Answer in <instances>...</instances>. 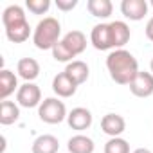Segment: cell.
Instances as JSON below:
<instances>
[{"mask_svg":"<svg viewBox=\"0 0 153 153\" xmlns=\"http://www.w3.org/2000/svg\"><path fill=\"white\" fill-rule=\"evenodd\" d=\"M65 72H67V74L70 76V78H72L76 83H78V85L85 83V81L88 79V74H90L88 65H87L85 61H81V59H74V61L67 63Z\"/></svg>","mask_w":153,"mask_h":153,"instance_id":"cell-17","label":"cell"},{"mask_svg":"<svg viewBox=\"0 0 153 153\" xmlns=\"http://www.w3.org/2000/svg\"><path fill=\"white\" fill-rule=\"evenodd\" d=\"M101 130L110 137H119L126 130V121L119 114H106L101 119Z\"/></svg>","mask_w":153,"mask_h":153,"instance_id":"cell-11","label":"cell"},{"mask_svg":"<svg viewBox=\"0 0 153 153\" xmlns=\"http://www.w3.org/2000/svg\"><path fill=\"white\" fill-rule=\"evenodd\" d=\"M151 6H153V0H151Z\"/></svg>","mask_w":153,"mask_h":153,"instance_id":"cell-29","label":"cell"},{"mask_svg":"<svg viewBox=\"0 0 153 153\" xmlns=\"http://www.w3.org/2000/svg\"><path fill=\"white\" fill-rule=\"evenodd\" d=\"M25 7L33 13V15H43L49 11L51 7V0H27Z\"/></svg>","mask_w":153,"mask_h":153,"instance_id":"cell-23","label":"cell"},{"mask_svg":"<svg viewBox=\"0 0 153 153\" xmlns=\"http://www.w3.org/2000/svg\"><path fill=\"white\" fill-rule=\"evenodd\" d=\"M146 36H148V40L153 42V18H149V22L146 24Z\"/></svg>","mask_w":153,"mask_h":153,"instance_id":"cell-26","label":"cell"},{"mask_svg":"<svg viewBox=\"0 0 153 153\" xmlns=\"http://www.w3.org/2000/svg\"><path fill=\"white\" fill-rule=\"evenodd\" d=\"M90 42L97 51H108L114 49V40H112V29L110 24H97L92 33H90Z\"/></svg>","mask_w":153,"mask_h":153,"instance_id":"cell-5","label":"cell"},{"mask_svg":"<svg viewBox=\"0 0 153 153\" xmlns=\"http://www.w3.org/2000/svg\"><path fill=\"white\" fill-rule=\"evenodd\" d=\"M110 29H112V40H114V49H123L128 42H130V27L121 22V20H115V22H110Z\"/></svg>","mask_w":153,"mask_h":153,"instance_id":"cell-14","label":"cell"},{"mask_svg":"<svg viewBox=\"0 0 153 153\" xmlns=\"http://www.w3.org/2000/svg\"><path fill=\"white\" fill-rule=\"evenodd\" d=\"M20 117V108L18 105H15L13 101H2L0 103V124L9 126L13 123H16Z\"/></svg>","mask_w":153,"mask_h":153,"instance_id":"cell-18","label":"cell"},{"mask_svg":"<svg viewBox=\"0 0 153 153\" xmlns=\"http://www.w3.org/2000/svg\"><path fill=\"white\" fill-rule=\"evenodd\" d=\"M94 148H96L94 140L87 135H81V133L70 137L67 142V149L70 153H94Z\"/></svg>","mask_w":153,"mask_h":153,"instance_id":"cell-16","label":"cell"},{"mask_svg":"<svg viewBox=\"0 0 153 153\" xmlns=\"http://www.w3.org/2000/svg\"><path fill=\"white\" fill-rule=\"evenodd\" d=\"M87 9L96 18H108L114 11V4L110 0H88Z\"/></svg>","mask_w":153,"mask_h":153,"instance_id":"cell-20","label":"cell"},{"mask_svg":"<svg viewBox=\"0 0 153 153\" xmlns=\"http://www.w3.org/2000/svg\"><path fill=\"white\" fill-rule=\"evenodd\" d=\"M16 72L22 79H25V83H31L40 76V63L34 58H22L16 63Z\"/></svg>","mask_w":153,"mask_h":153,"instance_id":"cell-12","label":"cell"},{"mask_svg":"<svg viewBox=\"0 0 153 153\" xmlns=\"http://www.w3.org/2000/svg\"><path fill=\"white\" fill-rule=\"evenodd\" d=\"M149 67H151V72H153V59H151V63H149Z\"/></svg>","mask_w":153,"mask_h":153,"instance_id":"cell-28","label":"cell"},{"mask_svg":"<svg viewBox=\"0 0 153 153\" xmlns=\"http://www.w3.org/2000/svg\"><path fill=\"white\" fill-rule=\"evenodd\" d=\"M52 58L56 59V61H61V63H70V61H74L72 58V54L63 47V43H61V40L54 45V49H52Z\"/></svg>","mask_w":153,"mask_h":153,"instance_id":"cell-24","label":"cell"},{"mask_svg":"<svg viewBox=\"0 0 153 153\" xmlns=\"http://www.w3.org/2000/svg\"><path fill=\"white\" fill-rule=\"evenodd\" d=\"M59 34H61V25H59L58 18L47 16L38 22V25L33 33V42H34L36 49H40V51H49V49L52 51L54 45L59 42Z\"/></svg>","mask_w":153,"mask_h":153,"instance_id":"cell-2","label":"cell"},{"mask_svg":"<svg viewBox=\"0 0 153 153\" xmlns=\"http://www.w3.org/2000/svg\"><path fill=\"white\" fill-rule=\"evenodd\" d=\"M121 13L128 20L139 22L148 15V2L146 0H123L121 2Z\"/></svg>","mask_w":153,"mask_h":153,"instance_id":"cell-9","label":"cell"},{"mask_svg":"<svg viewBox=\"0 0 153 153\" xmlns=\"http://www.w3.org/2000/svg\"><path fill=\"white\" fill-rule=\"evenodd\" d=\"M38 115L47 124H59L63 119H67L68 114H67L63 101H59L58 97H47L42 101V105L38 108Z\"/></svg>","mask_w":153,"mask_h":153,"instance_id":"cell-3","label":"cell"},{"mask_svg":"<svg viewBox=\"0 0 153 153\" xmlns=\"http://www.w3.org/2000/svg\"><path fill=\"white\" fill-rule=\"evenodd\" d=\"M78 6V0H56V7L59 11H72Z\"/></svg>","mask_w":153,"mask_h":153,"instance_id":"cell-25","label":"cell"},{"mask_svg":"<svg viewBox=\"0 0 153 153\" xmlns=\"http://www.w3.org/2000/svg\"><path fill=\"white\" fill-rule=\"evenodd\" d=\"M106 68L110 72V78L117 85H130L133 78L139 74V63L135 56L124 49H117L108 54Z\"/></svg>","mask_w":153,"mask_h":153,"instance_id":"cell-1","label":"cell"},{"mask_svg":"<svg viewBox=\"0 0 153 153\" xmlns=\"http://www.w3.org/2000/svg\"><path fill=\"white\" fill-rule=\"evenodd\" d=\"M16 88L20 87H18V79H16L15 72L2 68V72H0V99L6 101L11 94H15Z\"/></svg>","mask_w":153,"mask_h":153,"instance_id":"cell-13","label":"cell"},{"mask_svg":"<svg viewBox=\"0 0 153 153\" xmlns=\"http://www.w3.org/2000/svg\"><path fill=\"white\" fill-rule=\"evenodd\" d=\"M58 149H59V142L51 133L36 137L33 142V148H31L33 153H58Z\"/></svg>","mask_w":153,"mask_h":153,"instance_id":"cell-15","label":"cell"},{"mask_svg":"<svg viewBox=\"0 0 153 153\" xmlns=\"http://www.w3.org/2000/svg\"><path fill=\"white\" fill-rule=\"evenodd\" d=\"M29 34H31V25H29L27 20H25V22H20V24H15V25H11V27H6V36H7V40L13 42V43H22V42H25V40L29 38Z\"/></svg>","mask_w":153,"mask_h":153,"instance_id":"cell-19","label":"cell"},{"mask_svg":"<svg viewBox=\"0 0 153 153\" xmlns=\"http://www.w3.org/2000/svg\"><path fill=\"white\" fill-rule=\"evenodd\" d=\"M133 153H151V151H149L148 148H137V149H135Z\"/></svg>","mask_w":153,"mask_h":153,"instance_id":"cell-27","label":"cell"},{"mask_svg":"<svg viewBox=\"0 0 153 153\" xmlns=\"http://www.w3.org/2000/svg\"><path fill=\"white\" fill-rule=\"evenodd\" d=\"M67 123L72 130H78V131L88 130L92 126V114H90V110H87L83 106L72 108L67 115Z\"/></svg>","mask_w":153,"mask_h":153,"instance_id":"cell-8","label":"cell"},{"mask_svg":"<svg viewBox=\"0 0 153 153\" xmlns=\"http://www.w3.org/2000/svg\"><path fill=\"white\" fill-rule=\"evenodd\" d=\"M61 43H63V47L76 58V56H79V54L87 49V36H85L81 31H70V33H67V34L61 38Z\"/></svg>","mask_w":153,"mask_h":153,"instance_id":"cell-10","label":"cell"},{"mask_svg":"<svg viewBox=\"0 0 153 153\" xmlns=\"http://www.w3.org/2000/svg\"><path fill=\"white\" fill-rule=\"evenodd\" d=\"M78 87L79 85L76 83L65 70L59 72V74H56L54 79H52V90L59 97H72L76 94V90H78Z\"/></svg>","mask_w":153,"mask_h":153,"instance_id":"cell-7","label":"cell"},{"mask_svg":"<svg viewBox=\"0 0 153 153\" xmlns=\"http://www.w3.org/2000/svg\"><path fill=\"white\" fill-rule=\"evenodd\" d=\"M16 101L24 108H34L42 105V90L34 83H24L16 92Z\"/></svg>","mask_w":153,"mask_h":153,"instance_id":"cell-4","label":"cell"},{"mask_svg":"<svg viewBox=\"0 0 153 153\" xmlns=\"http://www.w3.org/2000/svg\"><path fill=\"white\" fill-rule=\"evenodd\" d=\"M25 13H24V7L13 4V6H7L2 13V24L4 27H11L15 24H20V22H25Z\"/></svg>","mask_w":153,"mask_h":153,"instance_id":"cell-21","label":"cell"},{"mask_svg":"<svg viewBox=\"0 0 153 153\" xmlns=\"http://www.w3.org/2000/svg\"><path fill=\"white\" fill-rule=\"evenodd\" d=\"M130 92L137 97H149L153 96V74L151 72H140L130 83Z\"/></svg>","mask_w":153,"mask_h":153,"instance_id":"cell-6","label":"cell"},{"mask_svg":"<svg viewBox=\"0 0 153 153\" xmlns=\"http://www.w3.org/2000/svg\"><path fill=\"white\" fill-rule=\"evenodd\" d=\"M105 153H130V144L121 137H112L105 144Z\"/></svg>","mask_w":153,"mask_h":153,"instance_id":"cell-22","label":"cell"}]
</instances>
